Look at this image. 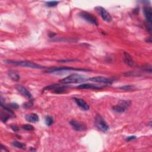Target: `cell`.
<instances>
[{"label":"cell","mask_w":152,"mask_h":152,"mask_svg":"<svg viewBox=\"0 0 152 152\" xmlns=\"http://www.w3.org/2000/svg\"><path fill=\"white\" fill-rule=\"evenodd\" d=\"M4 63L8 64L21 66L23 67H27L30 68H36V69H42L44 68L45 67L39 64H36L34 63H32L31 61H13V60H6Z\"/></svg>","instance_id":"obj_1"},{"label":"cell","mask_w":152,"mask_h":152,"mask_svg":"<svg viewBox=\"0 0 152 152\" xmlns=\"http://www.w3.org/2000/svg\"><path fill=\"white\" fill-rule=\"evenodd\" d=\"M87 79L84 75L78 74H72L68 77L62 79L60 82L63 84H75L85 82Z\"/></svg>","instance_id":"obj_2"},{"label":"cell","mask_w":152,"mask_h":152,"mask_svg":"<svg viewBox=\"0 0 152 152\" xmlns=\"http://www.w3.org/2000/svg\"><path fill=\"white\" fill-rule=\"evenodd\" d=\"M94 122L96 127L101 131L103 132H106L108 131L109 128L108 125L104 120V119L102 118V117L99 114H98V115H96V116L95 117Z\"/></svg>","instance_id":"obj_3"},{"label":"cell","mask_w":152,"mask_h":152,"mask_svg":"<svg viewBox=\"0 0 152 152\" xmlns=\"http://www.w3.org/2000/svg\"><path fill=\"white\" fill-rule=\"evenodd\" d=\"M89 71L87 69H83V68H75L72 67H54L51 68L47 70L45 72L47 73H56V72H61L64 71Z\"/></svg>","instance_id":"obj_4"},{"label":"cell","mask_w":152,"mask_h":152,"mask_svg":"<svg viewBox=\"0 0 152 152\" xmlns=\"http://www.w3.org/2000/svg\"><path fill=\"white\" fill-rule=\"evenodd\" d=\"M79 15L83 18L84 20H86L87 22H88L89 23L94 25L95 26H98L99 25V22L97 20V18L95 17L94 15H93L87 12V11H82L79 13Z\"/></svg>","instance_id":"obj_5"},{"label":"cell","mask_w":152,"mask_h":152,"mask_svg":"<svg viewBox=\"0 0 152 152\" xmlns=\"http://www.w3.org/2000/svg\"><path fill=\"white\" fill-rule=\"evenodd\" d=\"M131 102L129 101H120L119 103L113 106L112 109L114 111L118 113H123L130 106Z\"/></svg>","instance_id":"obj_6"},{"label":"cell","mask_w":152,"mask_h":152,"mask_svg":"<svg viewBox=\"0 0 152 152\" xmlns=\"http://www.w3.org/2000/svg\"><path fill=\"white\" fill-rule=\"evenodd\" d=\"M95 10L101 15L104 21L106 22H110L112 21L111 15L105 8L102 7H96Z\"/></svg>","instance_id":"obj_7"},{"label":"cell","mask_w":152,"mask_h":152,"mask_svg":"<svg viewBox=\"0 0 152 152\" xmlns=\"http://www.w3.org/2000/svg\"><path fill=\"white\" fill-rule=\"evenodd\" d=\"M44 90H52L54 93L61 94L65 91V87L60 84H52L45 87Z\"/></svg>","instance_id":"obj_8"},{"label":"cell","mask_w":152,"mask_h":152,"mask_svg":"<svg viewBox=\"0 0 152 152\" xmlns=\"http://www.w3.org/2000/svg\"><path fill=\"white\" fill-rule=\"evenodd\" d=\"M70 124L75 131H84L87 129L86 125L82 122H80L78 121L72 120L70 121Z\"/></svg>","instance_id":"obj_9"},{"label":"cell","mask_w":152,"mask_h":152,"mask_svg":"<svg viewBox=\"0 0 152 152\" xmlns=\"http://www.w3.org/2000/svg\"><path fill=\"white\" fill-rule=\"evenodd\" d=\"M88 80L92 82H95V83H103L108 85H110L112 84V80L106 77H91L88 79Z\"/></svg>","instance_id":"obj_10"},{"label":"cell","mask_w":152,"mask_h":152,"mask_svg":"<svg viewBox=\"0 0 152 152\" xmlns=\"http://www.w3.org/2000/svg\"><path fill=\"white\" fill-rule=\"evenodd\" d=\"M144 16L146 18L147 23L151 27V19H152V10L151 8L149 6H146L144 7L143 9Z\"/></svg>","instance_id":"obj_11"},{"label":"cell","mask_w":152,"mask_h":152,"mask_svg":"<svg viewBox=\"0 0 152 152\" xmlns=\"http://www.w3.org/2000/svg\"><path fill=\"white\" fill-rule=\"evenodd\" d=\"M73 100L81 109L83 110H88L89 109V105L84 100L76 98H74Z\"/></svg>","instance_id":"obj_12"},{"label":"cell","mask_w":152,"mask_h":152,"mask_svg":"<svg viewBox=\"0 0 152 152\" xmlns=\"http://www.w3.org/2000/svg\"><path fill=\"white\" fill-rule=\"evenodd\" d=\"M16 89L18 90V91L20 92L23 96H25L28 99H32V94L26 87H25L21 85H18L16 87Z\"/></svg>","instance_id":"obj_13"},{"label":"cell","mask_w":152,"mask_h":152,"mask_svg":"<svg viewBox=\"0 0 152 152\" xmlns=\"http://www.w3.org/2000/svg\"><path fill=\"white\" fill-rule=\"evenodd\" d=\"M78 89H92V90H99L102 89V86H98L93 84H83L77 86Z\"/></svg>","instance_id":"obj_14"},{"label":"cell","mask_w":152,"mask_h":152,"mask_svg":"<svg viewBox=\"0 0 152 152\" xmlns=\"http://www.w3.org/2000/svg\"><path fill=\"white\" fill-rule=\"evenodd\" d=\"M25 119L27 122L32 123H34L39 121V117L36 113L27 114L25 116Z\"/></svg>","instance_id":"obj_15"},{"label":"cell","mask_w":152,"mask_h":152,"mask_svg":"<svg viewBox=\"0 0 152 152\" xmlns=\"http://www.w3.org/2000/svg\"><path fill=\"white\" fill-rule=\"evenodd\" d=\"M8 76L14 82H18L20 80V75L15 71H9Z\"/></svg>","instance_id":"obj_16"},{"label":"cell","mask_w":152,"mask_h":152,"mask_svg":"<svg viewBox=\"0 0 152 152\" xmlns=\"http://www.w3.org/2000/svg\"><path fill=\"white\" fill-rule=\"evenodd\" d=\"M124 54H125V63L129 66L132 67L134 65V61H133L131 56L128 53L125 52Z\"/></svg>","instance_id":"obj_17"},{"label":"cell","mask_w":152,"mask_h":152,"mask_svg":"<svg viewBox=\"0 0 152 152\" xmlns=\"http://www.w3.org/2000/svg\"><path fill=\"white\" fill-rule=\"evenodd\" d=\"M11 115L10 114L7 112V113H5L3 111H1V120L2 122H6L7 121V120L11 117Z\"/></svg>","instance_id":"obj_18"},{"label":"cell","mask_w":152,"mask_h":152,"mask_svg":"<svg viewBox=\"0 0 152 152\" xmlns=\"http://www.w3.org/2000/svg\"><path fill=\"white\" fill-rule=\"evenodd\" d=\"M12 145L17 148H22L24 149L26 148V144L22 143H20L19 141H14L12 143Z\"/></svg>","instance_id":"obj_19"},{"label":"cell","mask_w":152,"mask_h":152,"mask_svg":"<svg viewBox=\"0 0 152 152\" xmlns=\"http://www.w3.org/2000/svg\"><path fill=\"white\" fill-rule=\"evenodd\" d=\"M45 123L46 124V125L48 126H51L52 125V124L53 123V119L52 117H49V116H47L45 118Z\"/></svg>","instance_id":"obj_20"},{"label":"cell","mask_w":152,"mask_h":152,"mask_svg":"<svg viewBox=\"0 0 152 152\" xmlns=\"http://www.w3.org/2000/svg\"><path fill=\"white\" fill-rule=\"evenodd\" d=\"M22 128L25 130H26V131H33L34 129V128L33 126H32V125H30V124H25V125H22Z\"/></svg>","instance_id":"obj_21"},{"label":"cell","mask_w":152,"mask_h":152,"mask_svg":"<svg viewBox=\"0 0 152 152\" xmlns=\"http://www.w3.org/2000/svg\"><path fill=\"white\" fill-rule=\"evenodd\" d=\"M134 88V86H133L132 85H125V86H122L121 87H120L119 89H121L122 90H130Z\"/></svg>","instance_id":"obj_22"},{"label":"cell","mask_w":152,"mask_h":152,"mask_svg":"<svg viewBox=\"0 0 152 152\" xmlns=\"http://www.w3.org/2000/svg\"><path fill=\"white\" fill-rule=\"evenodd\" d=\"M59 3H60L59 1H49V2H47L46 3V4L48 7H53L58 5L59 4Z\"/></svg>","instance_id":"obj_23"},{"label":"cell","mask_w":152,"mask_h":152,"mask_svg":"<svg viewBox=\"0 0 152 152\" xmlns=\"http://www.w3.org/2000/svg\"><path fill=\"white\" fill-rule=\"evenodd\" d=\"M33 104V102L32 101H30L23 104V107L25 108H30L31 106H32Z\"/></svg>","instance_id":"obj_24"},{"label":"cell","mask_w":152,"mask_h":152,"mask_svg":"<svg viewBox=\"0 0 152 152\" xmlns=\"http://www.w3.org/2000/svg\"><path fill=\"white\" fill-rule=\"evenodd\" d=\"M76 61L75 60H60V61H58V63H68V62H72V61Z\"/></svg>","instance_id":"obj_25"},{"label":"cell","mask_w":152,"mask_h":152,"mask_svg":"<svg viewBox=\"0 0 152 152\" xmlns=\"http://www.w3.org/2000/svg\"><path fill=\"white\" fill-rule=\"evenodd\" d=\"M10 127L14 131H17L19 130L18 127L15 125H10Z\"/></svg>","instance_id":"obj_26"},{"label":"cell","mask_w":152,"mask_h":152,"mask_svg":"<svg viewBox=\"0 0 152 152\" xmlns=\"http://www.w3.org/2000/svg\"><path fill=\"white\" fill-rule=\"evenodd\" d=\"M10 106L13 109H18L19 108V106L15 103H12L10 104Z\"/></svg>","instance_id":"obj_27"},{"label":"cell","mask_w":152,"mask_h":152,"mask_svg":"<svg viewBox=\"0 0 152 152\" xmlns=\"http://www.w3.org/2000/svg\"><path fill=\"white\" fill-rule=\"evenodd\" d=\"M136 139V136H129V137H127V138L126 139V140H127V141H130V140H134V139Z\"/></svg>","instance_id":"obj_28"},{"label":"cell","mask_w":152,"mask_h":152,"mask_svg":"<svg viewBox=\"0 0 152 152\" xmlns=\"http://www.w3.org/2000/svg\"><path fill=\"white\" fill-rule=\"evenodd\" d=\"M4 146L3 145V144H1V150H4V151H8V150L6 148H4Z\"/></svg>","instance_id":"obj_29"}]
</instances>
